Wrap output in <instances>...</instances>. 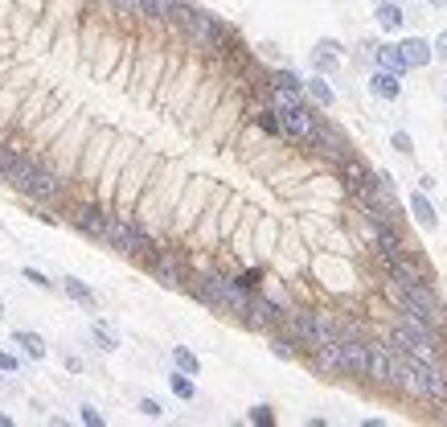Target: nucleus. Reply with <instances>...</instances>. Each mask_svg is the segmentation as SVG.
Here are the masks:
<instances>
[{"label": "nucleus", "instance_id": "obj_20", "mask_svg": "<svg viewBox=\"0 0 447 427\" xmlns=\"http://www.w3.org/2000/svg\"><path fill=\"white\" fill-rule=\"evenodd\" d=\"M369 90H373L378 99H398V95H403V83H398V74H394V70H373Z\"/></svg>", "mask_w": 447, "mask_h": 427}, {"label": "nucleus", "instance_id": "obj_12", "mask_svg": "<svg viewBox=\"0 0 447 427\" xmlns=\"http://www.w3.org/2000/svg\"><path fill=\"white\" fill-rule=\"evenodd\" d=\"M283 321V312H279V304L267 296H251V304H246V312H242V325L246 329H275Z\"/></svg>", "mask_w": 447, "mask_h": 427}, {"label": "nucleus", "instance_id": "obj_29", "mask_svg": "<svg viewBox=\"0 0 447 427\" xmlns=\"http://www.w3.org/2000/svg\"><path fill=\"white\" fill-rule=\"evenodd\" d=\"M173 362H177V370H185V374H197V370H201L197 353H193V349H185V345H173Z\"/></svg>", "mask_w": 447, "mask_h": 427}, {"label": "nucleus", "instance_id": "obj_42", "mask_svg": "<svg viewBox=\"0 0 447 427\" xmlns=\"http://www.w3.org/2000/svg\"><path fill=\"white\" fill-rule=\"evenodd\" d=\"M0 370H4V374H17V357L4 353V349H0Z\"/></svg>", "mask_w": 447, "mask_h": 427}, {"label": "nucleus", "instance_id": "obj_46", "mask_svg": "<svg viewBox=\"0 0 447 427\" xmlns=\"http://www.w3.org/2000/svg\"><path fill=\"white\" fill-rule=\"evenodd\" d=\"M169 4H173V8H177V4H189V0H169Z\"/></svg>", "mask_w": 447, "mask_h": 427}, {"label": "nucleus", "instance_id": "obj_8", "mask_svg": "<svg viewBox=\"0 0 447 427\" xmlns=\"http://www.w3.org/2000/svg\"><path fill=\"white\" fill-rule=\"evenodd\" d=\"M279 111V107H275ZM279 120H283V136H292V140H304V144H312L316 128H320V115H316L312 107H287V111H279Z\"/></svg>", "mask_w": 447, "mask_h": 427}, {"label": "nucleus", "instance_id": "obj_37", "mask_svg": "<svg viewBox=\"0 0 447 427\" xmlns=\"http://www.w3.org/2000/svg\"><path fill=\"white\" fill-rule=\"evenodd\" d=\"M390 144H394V152H403V156L414 152V144H410V136H406V131H394V140H390Z\"/></svg>", "mask_w": 447, "mask_h": 427}, {"label": "nucleus", "instance_id": "obj_31", "mask_svg": "<svg viewBox=\"0 0 447 427\" xmlns=\"http://www.w3.org/2000/svg\"><path fill=\"white\" fill-rule=\"evenodd\" d=\"M189 378H193V374H185V370H177V374L169 378V386H173V394H177V398H185V403H189V398L197 394V386L189 382Z\"/></svg>", "mask_w": 447, "mask_h": 427}, {"label": "nucleus", "instance_id": "obj_5", "mask_svg": "<svg viewBox=\"0 0 447 427\" xmlns=\"http://www.w3.org/2000/svg\"><path fill=\"white\" fill-rule=\"evenodd\" d=\"M398 349H406V353H414V357H435V329L431 325H423L419 316H410V312H403V321L394 325V341Z\"/></svg>", "mask_w": 447, "mask_h": 427}, {"label": "nucleus", "instance_id": "obj_24", "mask_svg": "<svg viewBox=\"0 0 447 427\" xmlns=\"http://www.w3.org/2000/svg\"><path fill=\"white\" fill-rule=\"evenodd\" d=\"M398 49H403L406 66H427V62H431V45H427V42H419V38H406V42L398 45Z\"/></svg>", "mask_w": 447, "mask_h": 427}, {"label": "nucleus", "instance_id": "obj_10", "mask_svg": "<svg viewBox=\"0 0 447 427\" xmlns=\"http://www.w3.org/2000/svg\"><path fill=\"white\" fill-rule=\"evenodd\" d=\"M312 148H316V152H320V156H328V161H337V165H341V161L349 156V140H345L341 131L332 128L328 120H320V128H316V136H312Z\"/></svg>", "mask_w": 447, "mask_h": 427}, {"label": "nucleus", "instance_id": "obj_11", "mask_svg": "<svg viewBox=\"0 0 447 427\" xmlns=\"http://www.w3.org/2000/svg\"><path fill=\"white\" fill-rule=\"evenodd\" d=\"M111 222H115V214H107L103 206H78V210H74V226H78L87 239H103V243H107Z\"/></svg>", "mask_w": 447, "mask_h": 427}, {"label": "nucleus", "instance_id": "obj_19", "mask_svg": "<svg viewBox=\"0 0 447 427\" xmlns=\"http://www.w3.org/2000/svg\"><path fill=\"white\" fill-rule=\"evenodd\" d=\"M390 353H394V349L369 341V378H373V382H390Z\"/></svg>", "mask_w": 447, "mask_h": 427}, {"label": "nucleus", "instance_id": "obj_30", "mask_svg": "<svg viewBox=\"0 0 447 427\" xmlns=\"http://www.w3.org/2000/svg\"><path fill=\"white\" fill-rule=\"evenodd\" d=\"M140 13H144L148 21H169L173 4H169V0H140Z\"/></svg>", "mask_w": 447, "mask_h": 427}, {"label": "nucleus", "instance_id": "obj_13", "mask_svg": "<svg viewBox=\"0 0 447 427\" xmlns=\"http://www.w3.org/2000/svg\"><path fill=\"white\" fill-rule=\"evenodd\" d=\"M316 353V370L320 374H349V362H345V341H324L312 349Z\"/></svg>", "mask_w": 447, "mask_h": 427}, {"label": "nucleus", "instance_id": "obj_7", "mask_svg": "<svg viewBox=\"0 0 447 427\" xmlns=\"http://www.w3.org/2000/svg\"><path fill=\"white\" fill-rule=\"evenodd\" d=\"M148 267L156 271V280H160L165 288H185V284H189V263H185V255H180L177 247L156 251V259H152Z\"/></svg>", "mask_w": 447, "mask_h": 427}, {"label": "nucleus", "instance_id": "obj_9", "mask_svg": "<svg viewBox=\"0 0 447 427\" xmlns=\"http://www.w3.org/2000/svg\"><path fill=\"white\" fill-rule=\"evenodd\" d=\"M419 362V378H423V398L431 403H447V370L439 357H414Z\"/></svg>", "mask_w": 447, "mask_h": 427}, {"label": "nucleus", "instance_id": "obj_3", "mask_svg": "<svg viewBox=\"0 0 447 427\" xmlns=\"http://www.w3.org/2000/svg\"><path fill=\"white\" fill-rule=\"evenodd\" d=\"M169 21H177L180 29L193 38V42L201 45V49H226V29L210 17V13H201V8H189V4H177L173 13H169Z\"/></svg>", "mask_w": 447, "mask_h": 427}, {"label": "nucleus", "instance_id": "obj_45", "mask_svg": "<svg viewBox=\"0 0 447 427\" xmlns=\"http://www.w3.org/2000/svg\"><path fill=\"white\" fill-rule=\"evenodd\" d=\"M427 4H435V8H444V4H447V0H427Z\"/></svg>", "mask_w": 447, "mask_h": 427}, {"label": "nucleus", "instance_id": "obj_48", "mask_svg": "<svg viewBox=\"0 0 447 427\" xmlns=\"http://www.w3.org/2000/svg\"><path fill=\"white\" fill-rule=\"evenodd\" d=\"M0 374H4V370H0ZM0 382H4V378H0Z\"/></svg>", "mask_w": 447, "mask_h": 427}, {"label": "nucleus", "instance_id": "obj_17", "mask_svg": "<svg viewBox=\"0 0 447 427\" xmlns=\"http://www.w3.org/2000/svg\"><path fill=\"white\" fill-rule=\"evenodd\" d=\"M341 177H345V189H349V193H357V198L369 189V181H373V172H365V165H357L353 156H345V161H341Z\"/></svg>", "mask_w": 447, "mask_h": 427}, {"label": "nucleus", "instance_id": "obj_41", "mask_svg": "<svg viewBox=\"0 0 447 427\" xmlns=\"http://www.w3.org/2000/svg\"><path fill=\"white\" fill-rule=\"evenodd\" d=\"M83 424H87V427H103V415H99L94 407H83Z\"/></svg>", "mask_w": 447, "mask_h": 427}, {"label": "nucleus", "instance_id": "obj_27", "mask_svg": "<svg viewBox=\"0 0 447 427\" xmlns=\"http://www.w3.org/2000/svg\"><path fill=\"white\" fill-rule=\"evenodd\" d=\"M271 103H275L279 111H287V107H300L304 99H300V90H296V86H271Z\"/></svg>", "mask_w": 447, "mask_h": 427}, {"label": "nucleus", "instance_id": "obj_15", "mask_svg": "<svg viewBox=\"0 0 447 427\" xmlns=\"http://www.w3.org/2000/svg\"><path fill=\"white\" fill-rule=\"evenodd\" d=\"M386 271H390V280H394V284H431V280H427V271H423V263H419V259H410V251H406V255H398V259H390V263H386Z\"/></svg>", "mask_w": 447, "mask_h": 427}, {"label": "nucleus", "instance_id": "obj_21", "mask_svg": "<svg viewBox=\"0 0 447 427\" xmlns=\"http://www.w3.org/2000/svg\"><path fill=\"white\" fill-rule=\"evenodd\" d=\"M312 66L320 70V74L337 70V66H341V45H337V42H320L312 49Z\"/></svg>", "mask_w": 447, "mask_h": 427}, {"label": "nucleus", "instance_id": "obj_2", "mask_svg": "<svg viewBox=\"0 0 447 427\" xmlns=\"http://www.w3.org/2000/svg\"><path fill=\"white\" fill-rule=\"evenodd\" d=\"M390 296L403 304V312H410V316H419L423 325H431V329H444V304H439V296L431 292V284H394L390 280Z\"/></svg>", "mask_w": 447, "mask_h": 427}, {"label": "nucleus", "instance_id": "obj_14", "mask_svg": "<svg viewBox=\"0 0 447 427\" xmlns=\"http://www.w3.org/2000/svg\"><path fill=\"white\" fill-rule=\"evenodd\" d=\"M287 329H292V337L300 345H320V325H316V312L312 308H296V312H287Z\"/></svg>", "mask_w": 447, "mask_h": 427}, {"label": "nucleus", "instance_id": "obj_38", "mask_svg": "<svg viewBox=\"0 0 447 427\" xmlns=\"http://www.w3.org/2000/svg\"><path fill=\"white\" fill-rule=\"evenodd\" d=\"M140 411H144V415H148V419H160V415H165V411H160V403H156V398H140Z\"/></svg>", "mask_w": 447, "mask_h": 427}, {"label": "nucleus", "instance_id": "obj_32", "mask_svg": "<svg viewBox=\"0 0 447 427\" xmlns=\"http://www.w3.org/2000/svg\"><path fill=\"white\" fill-rule=\"evenodd\" d=\"M94 341H99V349H119L115 329H111V325H103V321H94Z\"/></svg>", "mask_w": 447, "mask_h": 427}, {"label": "nucleus", "instance_id": "obj_22", "mask_svg": "<svg viewBox=\"0 0 447 427\" xmlns=\"http://www.w3.org/2000/svg\"><path fill=\"white\" fill-rule=\"evenodd\" d=\"M403 21H406L403 4H394V0H382V4H378V25H382L386 33H398V29H403Z\"/></svg>", "mask_w": 447, "mask_h": 427}, {"label": "nucleus", "instance_id": "obj_18", "mask_svg": "<svg viewBox=\"0 0 447 427\" xmlns=\"http://www.w3.org/2000/svg\"><path fill=\"white\" fill-rule=\"evenodd\" d=\"M410 214H414V222L423 226V230H435L439 226V214H435V206H431V198L419 189V193H410Z\"/></svg>", "mask_w": 447, "mask_h": 427}, {"label": "nucleus", "instance_id": "obj_23", "mask_svg": "<svg viewBox=\"0 0 447 427\" xmlns=\"http://www.w3.org/2000/svg\"><path fill=\"white\" fill-rule=\"evenodd\" d=\"M373 58H378V66H382V70H394V74H403V70H410L398 45H373Z\"/></svg>", "mask_w": 447, "mask_h": 427}, {"label": "nucleus", "instance_id": "obj_43", "mask_svg": "<svg viewBox=\"0 0 447 427\" xmlns=\"http://www.w3.org/2000/svg\"><path fill=\"white\" fill-rule=\"evenodd\" d=\"M435 54L447 62V33H439V42H435Z\"/></svg>", "mask_w": 447, "mask_h": 427}, {"label": "nucleus", "instance_id": "obj_26", "mask_svg": "<svg viewBox=\"0 0 447 427\" xmlns=\"http://www.w3.org/2000/svg\"><path fill=\"white\" fill-rule=\"evenodd\" d=\"M304 90H308V95H312V99H316V107H332V103H337V95H332V86L324 83L320 74H316V79H308V83H304Z\"/></svg>", "mask_w": 447, "mask_h": 427}, {"label": "nucleus", "instance_id": "obj_35", "mask_svg": "<svg viewBox=\"0 0 447 427\" xmlns=\"http://www.w3.org/2000/svg\"><path fill=\"white\" fill-rule=\"evenodd\" d=\"M251 424H255V427H271V424H275V411H271L267 403L251 407Z\"/></svg>", "mask_w": 447, "mask_h": 427}, {"label": "nucleus", "instance_id": "obj_40", "mask_svg": "<svg viewBox=\"0 0 447 427\" xmlns=\"http://www.w3.org/2000/svg\"><path fill=\"white\" fill-rule=\"evenodd\" d=\"M111 4H115L119 13H132V17H144V13H140V0H111Z\"/></svg>", "mask_w": 447, "mask_h": 427}, {"label": "nucleus", "instance_id": "obj_36", "mask_svg": "<svg viewBox=\"0 0 447 427\" xmlns=\"http://www.w3.org/2000/svg\"><path fill=\"white\" fill-rule=\"evenodd\" d=\"M271 86H296V90H304L300 74H292V70H275V74H271Z\"/></svg>", "mask_w": 447, "mask_h": 427}, {"label": "nucleus", "instance_id": "obj_47", "mask_svg": "<svg viewBox=\"0 0 447 427\" xmlns=\"http://www.w3.org/2000/svg\"><path fill=\"white\" fill-rule=\"evenodd\" d=\"M0 321H4V304H0Z\"/></svg>", "mask_w": 447, "mask_h": 427}, {"label": "nucleus", "instance_id": "obj_34", "mask_svg": "<svg viewBox=\"0 0 447 427\" xmlns=\"http://www.w3.org/2000/svg\"><path fill=\"white\" fill-rule=\"evenodd\" d=\"M271 353L283 357V362H292V357H296V337H275V341H271Z\"/></svg>", "mask_w": 447, "mask_h": 427}, {"label": "nucleus", "instance_id": "obj_16", "mask_svg": "<svg viewBox=\"0 0 447 427\" xmlns=\"http://www.w3.org/2000/svg\"><path fill=\"white\" fill-rule=\"evenodd\" d=\"M345 341V362L353 378H369V341L365 337H341Z\"/></svg>", "mask_w": 447, "mask_h": 427}, {"label": "nucleus", "instance_id": "obj_39", "mask_svg": "<svg viewBox=\"0 0 447 427\" xmlns=\"http://www.w3.org/2000/svg\"><path fill=\"white\" fill-rule=\"evenodd\" d=\"M21 275H25L29 284H37V288H49V280H45V275H42V271H37V267H25Z\"/></svg>", "mask_w": 447, "mask_h": 427}, {"label": "nucleus", "instance_id": "obj_4", "mask_svg": "<svg viewBox=\"0 0 447 427\" xmlns=\"http://www.w3.org/2000/svg\"><path fill=\"white\" fill-rule=\"evenodd\" d=\"M4 181H12L21 193H29V198H37V202H49V198H58L62 193V181L58 177H49L45 169H37L33 161H25V156H17L8 172H4Z\"/></svg>", "mask_w": 447, "mask_h": 427}, {"label": "nucleus", "instance_id": "obj_33", "mask_svg": "<svg viewBox=\"0 0 447 427\" xmlns=\"http://www.w3.org/2000/svg\"><path fill=\"white\" fill-rule=\"evenodd\" d=\"M259 128L271 131V136H283V120H279L275 107H271V111H259Z\"/></svg>", "mask_w": 447, "mask_h": 427}, {"label": "nucleus", "instance_id": "obj_6", "mask_svg": "<svg viewBox=\"0 0 447 427\" xmlns=\"http://www.w3.org/2000/svg\"><path fill=\"white\" fill-rule=\"evenodd\" d=\"M107 243H111L119 255L144 259V263H152V259H156L152 239H148V234H144L135 222H128V218H115V222H111V230H107Z\"/></svg>", "mask_w": 447, "mask_h": 427}, {"label": "nucleus", "instance_id": "obj_1", "mask_svg": "<svg viewBox=\"0 0 447 427\" xmlns=\"http://www.w3.org/2000/svg\"><path fill=\"white\" fill-rule=\"evenodd\" d=\"M193 296L201 300V304H210V308H218V312L238 316V321H242V312H246V304H251L246 284H242V280H230V275H218V271H201V275L193 280Z\"/></svg>", "mask_w": 447, "mask_h": 427}, {"label": "nucleus", "instance_id": "obj_44", "mask_svg": "<svg viewBox=\"0 0 447 427\" xmlns=\"http://www.w3.org/2000/svg\"><path fill=\"white\" fill-rule=\"evenodd\" d=\"M12 424V415H4V411H0V427H8Z\"/></svg>", "mask_w": 447, "mask_h": 427}, {"label": "nucleus", "instance_id": "obj_25", "mask_svg": "<svg viewBox=\"0 0 447 427\" xmlns=\"http://www.w3.org/2000/svg\"><path fill=\"white\" fill-rule=\"evenodd\" d=\"M12 341L21 345V353H25V357H37V362L45 357V341L37 337V333H25V329H17V333H12Z\"/></svg>", "mask_w": 447, "mask_h": 427}, {"label": "nucleus", "instance_id": "obj_28", "mask_svg": "<svg viewBox=\"0 0 447 427\" xmlns=\"http://www.w3.org/2000/svg\"><path fill=\"white\" fill-rule=\"evenodd\" d=\"M62 288H66V296H70V300H78V304H87V308H94V292H90V288L83 284V280H74V275H70V280H66Z\"/></svg>", "mask_w": 447, "mask_h": 427}]
</instances>
